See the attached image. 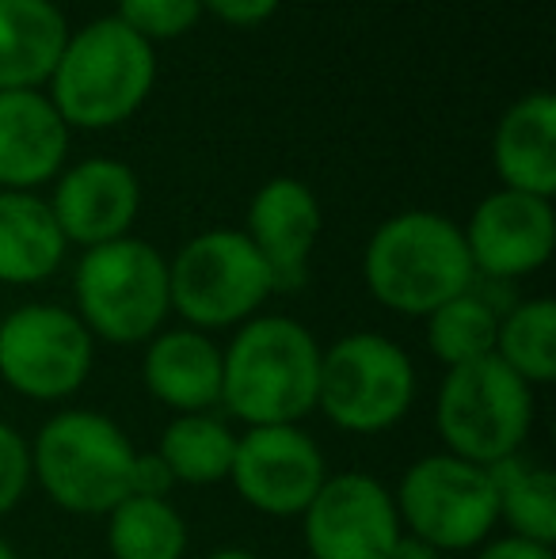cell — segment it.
<instances>
[{
  "label": "cell",
  "instance_id": "obj_30",
  "mask_svg": "<svg viewBox=\"0 0 556 559\" xmlns=\"http://www.w3.org/2000/svg\"><path fill=\"white\" fill-rule=\"evenodd\" d=\"M176 479L164 468V461L156 453H138L134 461V491L130 495H149V499H168Z\"/></svg>",
  "mask_w": 556,
  "mask_h": 559
},
{
  "label": "cell",
  "instance_id": "obj_23",
  "mask_svg": "<svg viewBox=\"0 0 556 559\" xmlns=\"http://www.w3.org/2000/svg\"><path fill=\"white\" fill-rule=\"evenodd\" d=\"M496 354L519 381L545 389L556 381V305L549 297H530L499 317Z\"/></svg>",
  "mask_w": 556,
  "mask_h": 559
},
{
  "label": "cell",
  "instance_id": "obj_20",
  "mask_svg": "<svg viewBox=\"0 0 556 559\" xmlns=\"http://www.w3.org/2000/svg\"><path fill=\"white\" fill-rule=\"evenodd\" d=\"M66 236L35 191H0V286H38L66 263Z\"/></svg>",
  "mask_w": 556,
  "mask_h": 559
},
{
  "label": "cell",
  "instance_id": "obj_33",
  "mask_svg": "<svg viewBox=\"0 0 556 559\" xmlns=\"http://www.w3.org/2000/svg\"><path fill=\"white\" fill-rule=\"evenodd\" d=\"M0 559H20V556H15V548H12V545H8V540H4V537H0Z\"/></svg>",
  "mask_w": 556,
  "mask_h": 559
},
{
  "label": "cell",
  "instance_id": "obj_5",
  "mask_svg": "<svg viewBox=\"0 0 556 559\" xmlns=\"http://www.w3.org/2000/svg\"><path fill=\"white\" fill-rule=\"evenodd\" d=\"M76 317L111 346L149 343L171 317L168 259L138 236L88 248L73 274Z\"/></svg>",
  "mask_w": 556,
  "mask_h": 559
},
{
  "label": "cell",
  "instance_id": "obj_32",
  "mask_svg": "<svg viewBox=\"0 0 556 559\" xmlns=\"http://www.w3.org/2000/svg\"><path fill=\"white\" fill-rule=\"evenodd\" d=\"M206 559H263V556L248 552V548H217V552H210Z\"/></svg>",
  "mask_w": 556,
  "mask_h": 559
},
{
  "label": "cell",
  "instance_id": "obj_17",
  "mask_svg": "<svg viewBox=\"0 0 556 559\" xmlns=\"http://www.w3.org/2000/svg\"><path fill=\"white\" fill-rule=\"evenodd\" d=\"M145 392L176 415H199L222 407V346L206 332L171 328L145 343L141 358Z\"/></svg>",
  "mask_w": 556,
  "mask_h": 559
},
{
  "label": "cell",
  "instance_id": "obj_19",
  "mask_svg": "<svg viewBox=\"0 0 556 559\" xmlns=\"http://www.w3.org/2000/svg\"><path fill=\"white\" fill-rule=\"evenodd\" d=\"M69 43L54 0H0V92H38Z\"/></svg>",
  "mask_w": 556,
  "mask_h": 559
},
{
  "label": "cell",
  "instance_id": "obj_7",
  "mask_svg": "<svg viewBox=\"0 0 556 559\" xmlns=\"http://www.w3.org/2000/svg\"><path fill=\"white\" fill-rule=\"evenodd\" d=\"M419 392L416 361L378 332H351L320 346L317 412L343 435H386L412 412Z\"/></svg>",
  "mask_w": 556,
  "mask_h": 559
},
{
  "label": "cell",
  "instance_id": "obj_3",
  "mask_svg": "<svg viewBox=\"0 0 556 559\" xmlns=\"http://www.w3.org/2000/svg\"><path fill=\"white\" fill-rule=\"evenodd\" d=\"M156 81V53L115 15L73 31L50 76V104L69 130H111L141 111Z\"/></svg>",
  "mask_w": 556,
  "mask_h": 559
},
{
  "label": "cell",
  "instance_id": "obj_15",
  "mask_svg": "<svg viewBox=\"0 0 556 559\" xmlns=\"http://www.w3.org/2000/svg\"><path fill=\"white\" fill-rule=\"evenodd\" d=\"M245 236L275 274V289H297L320 236V202L309 183L275 176L256 191Z\"/></svg>",
  "mask_w": 556,
  "mask_h": 559
},
{
  "label": "cell",
  "instance_id": "obj_1",
  "mask_svg": "<svg viewBox=\"0 0 556 559\" xmlns=\"http://www.w3.org/2000/svg\"><path fill=\"white\" fill-rule=\"evenodd\" d=\"M317 384L320 343L294 317H252L222 350V407L245 427H301Z\"/></svg>",
  "mask_w": 556,
  "mask_h": 559
},
{
  "label": "cell",
  "instance_id": "obj_31",
  "mask_svg": "<svg viewBox=\"0 0 556 559\" xmlns=\"http://www.w3.org/2000/svg\"><path fill=\"white\" fill-rule=\"evenodd\" d=\"M386 559H442L435 552V548H427V545H419V540H412V537H401L393 545V552H389Z\"/></svg>",
  "mask_w": 556,
  "mask_h": 559
},
{
  "label": "cell",
  "instance_id": "obj_24",
  "mask_svg": "<svg viewBox=\"0 0 556 559\" xmlns=\"http://www.w3.org/2000/svg\"><path fill=\"white\" fill-rule=\"evenodd\" d=\"M496 479L499 522L514 537L537 540V545H556V476L545 464L504 461L492 468Z\"/></svg>",
  "mask_w": 556,
  "mask_h": 559
},
{
  "label": "cell",
  "instance_id": "obj_2",
  "mask_svg": "<svg viewBox=\"0 0 556 559\" xmlns=\"http://www.w3.org/2000/svg\"><path fill=\"white\" fill-rule=\"evenodd\" d=\"M363 282L381 309L427 320L438 305L476 286L465 233L430 210H404L374 228L363 251Z\"/></svg>",
  "mask_w": 556,
  "mask_h": 559
},
{
  "label": "cell",
  "instance_id": "obj_9",
  "mask_svg": "<svg viewBox=\"0 0 556 559\" xmlns=\"http://www.w3.org/2000/svg\"><path fill=\"white\" fill-rule=\"evenodd\" d=\"M404 537L446 552H473L499 525L492 468L453 453H427L401 476L393 491Z\"/></svg>",
  "mask_w": 556,
  "mask_h": 559
},
{
  "label": "cell",
  "instance_id": "obj_26",
  "mask_svg": "<svg viewBox=\"0 0 556 559\" xmlns=\"http://www.w3.org/2000/svg\"><path fill=\"white\" fill-rule=\"evenodd\" d=\"M199 15L202 0H119L115 20H122L134 35L153 46L187 35L199 23Z\"/></svg>",
  "mask_w": 556,
  "mask_h": 559
},
{
  "label": "cell",
  "instance_id": "obj_13",
  "mask_svg": "<svg viewBox=\"0 0 556 559\" xmlns=\"http://www.w3.org/2000/svg\"><path fill=\"white\" fill-rule=\"evenodd\" d=\"M465 233V248L476 278L514 282L542 271L556 248L553 199L522 191H492L473 210Z\"/></svg>",
  "mask_w": 556,
  "mask_h": 559
},
{
  "label": "cell",
  "instance_id": "obj_18",
  "mask_svg": "<svg viewBox=\"0 0 556 559\" xmlns=\"http://www.w3.org/2000/svg\"><path fill=\"white\" fill-rule=\"evenodd\" d=\"M492 164L507 191L553 199L556 191V99L549 92L522 96L499 118Z\"/></svg>",
  "mask_w": 556,
  "mask_h": 559
},
{
  "label": "cell",
  "instance_id": "obj_29",
  "mask_svg": "<svg viewBox=\"0 0 556 559\" xmlns=\"http://www.w3.org/2000/svg\"><path fill=\"white\" fill-rule=\"evenodd\" d=\"M476 559H556L553 545H537V540L527 537H488L481 548H476Z\"/></svg>",
  "mask_w": 556,
  "mask_h": 559
},
{
  "label": "cell",
  "instance_id": "obj_21",
  "mask_svg": "<svg viewBox=\"0 0 556 559\" xmlns=\"http://www.w3.org/2000/svg\"><path fill=\"white\" fill-rule=\"evenodd\" d=\"M153 453L171 472L176 487H210L229 479L233 453H237V430L214 412L176 415L164 427L161 445Z\"/></svg>",
  "mask_w": 556,
  "mask_h": 559
},
{
  "label": "cell",
  "instance_id": "obj_6",
  "mask_svg": "<svg viewBox=\"0 0 556 559\" xmlns=\"http://www.w3.org/2000/svg\"><path fill=\"white\" fill-rule=\"evenodd\" d=\"M435 430L446 453L481 468L514 461L534 430V389L496 354L446 369L435 400Z\"/></svg>",
  "mask_w": 556,
  "mask_h": 559
},
{
  "label": "cell",
  "instance_id": "obj_28",
  "mask_svg": "<svg viewBox=\"0 0 556 559\" xmlns=\"http://www.w3.org/2000/svg\"><path fill=\"white\" fill-rule=\"evenodd\" d=\"M282 0H202V8L217 15L229 27H260L279 12Z\"/></svg>",
  "mask_w": 556,
  "mask_h": 559
},
{
  "label": "cell",
  "instance_id": "obj_4",
  "mask_svg": "<svg viewBox=\"0 0 556 559\" xmlns=\"http://www.w3.org/2000/svg\"><path fill=\"white\" fill-rule=\"evenodd\" d=\"M138 449L115 419L88 407L50 415L31 438V484L66 514L99 518L134 491Z\"/></svg>",
  "mask_w": 556,
  "mask_h": 559
},
{
  "label": "cell",
  "instance_id": "obj_27",
  "mask_svg": "<svg viewBox=\"0 0 556 559\" xmlns=\"http://www.w3.org/2000/svg\"><path fill=\"white\" fill-rule=\"evenodd\" d=\"M31 487V442L0 419V518L12 514Z\"/></svg>",
  "mask_w": 556,
  "mask_h": 559
},
{
  "label": "cell",
  "instance_id": "obj_12",
  "mask_svg": "<svg viewBox=\"0 0 556 559\" xmlns=\"http://www.w3.org/2000/svg\"><path fill=\"white\" fill-rule=\"evenodd\" d=\"M328 479L324 449L301 427H245L229 484L240 502L268 518H301Z\"/></svg>",
  "mask_w": 556,
  "mask_h": 559
},
{
  "label": "cell",
  "instance_id": "obj_8",
  "mask_svg": "<svg viewBox=\"0 0 556 559\" xmlns=\"http://www.w3.org/2000/svg\"><path fill=\"white\" fill-rule=\"evenodd\" d=\"M275 294V274L263 263L245 228H210L176 251L168 263L171 312L194 332L240 328Z\"/></svg>",
  "mask_w": 556,
  "mask_h": 559
},
{
  "label": "cell",
  "instance_id": "obj_14",
  "mask_svg": "<svg viewBox=\"0 0 556 559\" xmlns=\"http://www.w3.org/2000/svg\"><path fill=\"white\" fill-rule=\"evenodd\" d=\"M141 210V183L134 168L111 156H92L58 176L50 214L66 243L84 251L130 236Z\"/></svg>",
  "mask_w": 556,
  "mask_h": 559
},
{
  "label": "cell",
  "instance_id": "obj_10",
  "mask_svg": "<svg viewBox=\"0 0 556 559\" xmlns=\"http://www.w3.org/2000/svg\"><path fill=\"white\" fill-rule=\"evenodd\" d=\"M92 366L96 338L66 305H20L0 320V381L15 396L61 404L84 389Z\"/></svg>",
  "mask_w": 556,
  "mask_h": 559
},
{
  "label": "cell",
  "instance_id": "obj_22",
  "mask_svg": "<svg viewBox=\"0 0 556 559\" xmlns=\"http://www.w3.org/2000/svg\"><path fill=\"white\" fill-rule=\"evenodd\" d=\"M104 518L111 559H184L191 545L187 522L171 499L127 495Z\"/></svg>",
  "mask_w": 556,
  "mask_h": 559
},
{
  "label": "cell",
  "instance_id": "obj_16",
  "mask_svg": "<svg viewBox=\"0 0 556 559\" xmlns=\"http://www.w3.org/2000/svg\"><path fill=\"white\" fill-rule=\"evenodd\" d=\"M69 126L43 92H0V191H35L66 171Z\"/></svg>",
  "mask_w": 556,
  "mask_h": 559
},
{
  "label": "cell",
  "instance_id": "obj_11",
  "mask_svg": "<svg viewBox=\"0 0 556 559\" xmlns=\"http://www.w3.org/2000/svg\"><path fill=\"white\" fill-rule=\"evenodd\" d=\"M309 559H386L404 537L393 491L366 472L328 476L301 514Z\"/></svg>",
  "mask_w": 556,
  "mask_h": 559
},
{
  "label": "cell",
  "instance_id": "obj_25",
  "mask_svg": "<svg viewBox=\"0 0 556 559\" xmlns=\"http://www.w3.org/2000/svg\"><path fill=\"white\" fill-rule=\"evenodd\" d=\"M504 312L492 301H484L481 289L453 297V301L438 305L427 317V350L442 361L446 369L481 361L496 350V332Z\"/></svg>",
  "mask_w": 556,
  "mask_h": 559
}]
</instances>
